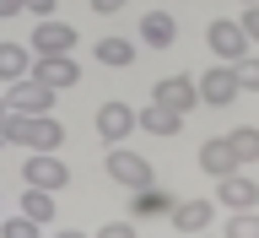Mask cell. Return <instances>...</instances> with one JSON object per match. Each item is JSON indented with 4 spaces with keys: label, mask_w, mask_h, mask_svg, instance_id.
Listing matches in <instances>:
<instances>
[{
    "label": "cell",
    "mask_w": 259,
    "mask_h": 238,
    "mask_svg": "<svg viewBox=\"0 0 259 238\" xmlns=\"http://www.w3.org/2000/svg\"><path fill=\"white\" fill-rule=\"evenodd\" d=\"M65 125L49 119V114H11L0 119V146H27V152H60Z\"/></svg>",
    "instance_id": "cell-1"
},
{
    "label": "cell",
    "mask_w": 259,
    "mask_h": 238,
    "mask_svg": "<svg viewBox=\"0 0 259 238\" xmlns=\"http://www.w3.org/2000/svg\"><path fill=\"white\" fill-rule=\"evenodd\" d=\"M103 168H108V179H113V184H124V190H146V184H151V162H146L141 152H130L124 141L108 152Z\"/></svg>",
    "instance_id": "cell-2"
},
{
    "label": "cell",
    "mask_w": 259,
    "mask_h": 238,
    "mask_svg": "<svg viewBox=\"0 0 259 238\" xmlns=\"http://www.w3.org/2000/svg\"><path fill=\"white\" fill-rule=\"evenodd\" d=\"M22 179H27L32 190H54V195H60L65 184H70V168L60 162V152H32L27 168H22Z\"/></svg>",
    "instance_id": "cell-3"
},
{
    "label": "cell",
    "mask_w": 259,
    "mask_h": 238,
    "mask_svg": "<svg viewBox=\"0 0 259 238\" xmlns=\"http://www.w3.org/2000/svg\"><path fill=\"white\" fill-rule=\"evenodd\" d=\"M27 76L32 81H44V87H76L81 81V65L70 60V54H32V65H27Z\"/></svg>",
    "instance_id": "cell-4"
},
{
    "label": "cell",
    "mask_w": 259,
    "mask_h": 238,
    "mask_svg": "<svg viewBox=\"0 0 259 238\" xmlns=\"http://www.w3.org/2000/svg\"><path fill=\"white\" fill-rule=\"evenodd\" d=\"M205 44H210V54H216L222 65H238L243 54H248V38H243V27H238V22H227V16H216V22L205 27Z\"/></svg>",
    "instance_id": "cell-5"
},
{
    "label": "cell",
    "mask_w": 259,
    "mask_h": 238,
    "mask_svg": "<svg viewBox=\"0 0 259 238\" xmlns=\"http://www.w3.org/2000/svg\"><path fill=\"white\" fill-rule=\"evenodd\" d=\"M216 206L222 211H248V206H259V179H248V174H222L216 179Z\"/></svg>",
    "instance_id": "cell-6"
},
{
    "label": "cell",
    "mask_w": 259,
    "mask_h": 238,
    "mask_svg": "<svg viewBox=\"0 0 259 238\" xmlns=\"http://www.w3.org/2000/svg\"><path fill=\"white\" fill-rule=\"evenodd\" d=\"M167 222L178 227V233H210V222H216V200H200V195H194V200H173V206H167Z\"/></svg>",
    "instance_id": "cell-7"
},
{
    "label": "cell",
    "mask_w": 259,
    "mask_h": 238,
    "mask_svg": "<svg viewBox=\"0 0 259 238\" xmlns=\"http://www.w3.org/2000/svg\"><path fill=\"white\" fill-rule=\"evenodd\" d=\"M49 103H54V87H44L32 76H16L11 92H6V109L11 114H49Z\"/></svg>",
    "instance_id": "cell-8"
},
{
    "label": "cell",
    "mask_w": 259,
    "mask_h": 238,
    "mask_svg": "<svg viewBox=\"0 0 259 238\" xmlns=\"http://www.w3.org/2000/svg\"><path fill=\"white\" fill-rule=\"evenodd\" d=\"M194 87H200V103H210V109H227V103L238 97V71H232V65H216V71H205Z\"/></svg>",
    "instance_id": "cell-9"
},
{
    "label": "cell",
    "mask_w": 259,
    "mask_h": 238,
    "mask_svg": "<svg viewBox=\"0 0 259 238\" xmlns=\"http://www.w3.org/2000/svg\"><path fill=\"white\" fill-rule=\"evenodd\" d=\"M27 49H32V54H70V49H76V27H70V22H54V16H44Z\"/></svg>",
    "instance_id": "cell-10"
},
{
    "label": "cell",
    "mask_w": 259,
    "mask_h": 238,
    "mask_svg": "<svg viewBox=\"0 0 259 238\" xmlns=\"http://www.w3.org/2000/svg\"><path fill=\"white\" fill-rule=\"evenodd\" d=\"M151 103H162V109H173V114H189L194 103H200V87H194L189 76H162Z\"/></svg>",
    "instance_id": "cell-11"
},
{
    "label": "cell",
    "mask_w": 259,
    "mask_h": 238,
    "mask_svg": "<svg viewBox=\"0 0 259 238\" xmlns=\"http://www.w3.org/2000/svg\"><path fill=\"white\" fill-rule=\"evenodd\" d=\"M130 130H135V109H130V103H103V109H97V135L108 146H119Z\"/></svg>",
    "instance_id": "cell-12"
},
{
    "label": "cell",
    "mask_w": 259,
    "mask_h": 238,
    "mask_svg": "<svg viewBox=\"0 0 259 238\" xmlns=\"http://www.w3.org/2000/svg\"><path fill=\"white\" fill-rule=\"evenodd\" d=\"M141 38H146V49H167V44L178 38L173 11H146V16H141Z\"/></svg>",
    "instance_id": "cell-13"
},
{
    "label": "cell",
    "mask_w": 259,
    "mask_h": 238,
    "mask_svg": "<svg viewBox=\"0 0 259 238\" xmlns=\"http://www.w3.org/2000/svg\"><path fill=\"white\" fill-rule=\"evenodd\" d=\"M200 168H205L210 179H222V174H232V168H238V157H232L227 135H216V141H205V146H200Z\"/></svg>",
    "instance_id": "cell-14"
},
{
    "label": "cell",
    "mask_w": 259,
    "mask_h": 238,
    "mask_svg": "<svg viewBox=\"0 0 259 238\" xmlns=\"http://www.w3.org/2000/svg\"><path fill=\"white\" fill-rule=\"evenodd\" d=\"M135 125H141V130H151V135H178V125H184V114L162 109V103H146V109L135 114Z\"/></svg>",
    "instance_id": "cell-15"
},
{
    "label": "cell",
    "mask_w": 259,
    "mask_h": 238,
    "mask_svg": "<svg viewBox=\"0 0 259 238\" xmlns=\"http://www.w3.org/2000/svg\"><path fill=\"white\" fill-rule=\"evenodd\" d=\"M167 206H173V195H162L157 184H146V190H135V200H130V211H135V217H167Z\"/></svg>",
    "instance_id": "cell-16"
},
{
    "label": "cell",
    "mask_w": 259,
    "mask_h": 238,
    "mask_svg": "<svg viewBox=\"0 0 259 238\" xmlns=\"http://www.w3.org/2000/svg\"><path fill=\"white\" fill-rule=\"evenodd\" d=\"M97 65H113V71H124L130 60H135V44H130V38H97Z\"/></svg>",
    "instance_id": "cell-17"
},
{
    "label": "cell",
    "mask_w": 259,
    "mask_h": 238,
    "mask_svg": "<svg viewBox=\"0 0 259 238\" xmlns=\"http://www.w3.org/2000/svg\"><path fill=\"white\" fill-rule=\"evenodd\" d=\"M27 65H32V49L27 44H0V81L27 76Z\"/></svg>",
    "instance_id": "cell-18"
},
{
    "label": "cell",
    "mask_w": 259,
    "mask_h": 238,
    "mask_svg": "<svg viewBox=\"0 0 259 238\" xmlns=\"http://www.w3.org/2000/svg\"><path fill=\"white\" fill-rule=\"evenodd\" d=\"M22 217H32V222L44 227V222H54V190H22Z\"/></svg>",
    "instance_id": "cell-19"
},
{
    "label": "cell",
    "mask_w": 259,
    "mask_h": 238,
    "mask_svg": "<svg viewBox=\"0 0 259 238\" xmlns=\"http://www.w3.org/2000/svg\"><path fill=\"white\" fill-rule=\"evenodd\" d=\"M227 146H232L238 168H243V162H259V130H254V125H238L232 135H227Z\"/></svg>",
    "instance_id": "cell-20"
},
{
    "label": "cell",
    "mask_w": 259,
    "mask_h": 238,
    "mask_svg": "<svg viewBox=\"0 0 259 238\" xmlns=\"http://www.w3.org/2000/svg\"><path fill=\"white\" fill-rule=\"evenodd\" d=\"M222 238H259V211H227V233Z\"/></svg>",
    "instance_id": "cell-21"
},
{
    "label": "cell",
    "mask_w": 259,
    "mask_h": 238,
    "mask_svg": "<svg viewBox=\"0 0 259 238\" xmlns=\"http://www.w3.org/2000/svg\"><path fill=\"white\" fill-rule=\"evenodd\" d=\"M0 238H44V227L32 222V217H22V211H16V217H6V222H0Z\"/></svg>",
    "instance_id": "cell-22"
},
{
    "label": "cell",
    "mask_w": 259,
    "mask_h": 238,
    "mask_svg": "<svg viewBox=\"0 0 259 238\" xmlns=\"http://www.w3.org/2000/svg\"><path fill=\"white\" fill-rule=\"evenodd\" d=\"M232 71H238V92H259V60L254 54H243Z\"/></svg>",
    "instance_id": "cell-23"
},
{
    "label": "cell",
    "mask_w": 259,
    "mask_h": 238,
    "mask_svg": "<svg viewBox=\"0 0 259 238\" xmlns=\"http://www.w3.org/2000/svg\"><path fill=\"white\" fill-rule=\"evenodd\" d=\"M243 38H248V44H259V6H248V11H243Z\"/></svg>",
    "instance_id": "cell-24"
},
{
    "label": "cell",
    "mask_w": 259,
    "mask_h": 238,
    "mask_svg": "<svg viewBox=\"0 0 259 238\" xmlns=\"http://www.w3.org/2000/svg\"><path fill=\"white\" fill-rule=\"evenodd\" d=\"M97 238H135V222H103Z\"/></svg>",
    "instance_id": "cell-25"
},
{
    "label": "cell",
    "mask_w": 259,
    "mask_h": 238,
    "mask_svg": "<svg viewBox=\"0 0 259 238\" xmlns=\"http://www.w3.org/2000/svg\"><path fill=\"white\" fill-rule=\"evenodd\" d=\"M124 6H130V0H92L97 16H113V11H124Z\"/></svg>",
    "instance_id": "cell-26"
},
{
    "label": "cell",
    "mask_w": 259,
    "mask_h": 238,
    "mask_svg": "<svg viewBox=\"0 0 259 238\" xmlns=\"http://www.w3.org/2000/svg\"><path fill=\"white\" fill-rule=\"evenodd\" d=\"M22 11H38V16H54V0H22Z\"/></svg>",
    "instance_id": "cell-27"
},
{
    "label": "cell",
    "mask_w": 259,
    "mask_h": 238,
    "mask_svg": "<svg viewBox=\"0 0 259 238\" xmlns=\"http://www.w3.org/2000/svg\"><path fill=\"white\" fill-rule=\"evenodd\" d=\"M22 11V0H0V16H16Z\"/></svg>",
    "instance_id": "cell-28"
},
{
    "label": "cell",
    "mask_w": 259,
    "mask_h": 238,
    "mask_svg": "<svg viewBox=\"0 0 259 238\" xmlns=\"http://www.w3.org/2000/svg\"><path fill=\"white\" fill-rule=\"evenodd\" d=\"M54 238H87V233H81V227H60Z\"/></svg>",
    "instance_id": "cell-29"
},
{
    "label": "cell",
    "mask_w": 259,
    "mask_h": 238,
    "mask_svg": "<svg viewBox=\"0 0 259 238\" xmlns=\"http://www.w3.org/2000/svg\"><path fill=\"white\" fill-rule=\"evenodd\" d=\"M0 119H6V97H0Z\"/></svg>",
    "instance_id": "cell-30"
},
{
    "label": "cell",
    "mask_w": 259,
    "mask_h": 238,
    "mask_svg": "<svg viewBox=\"0 0 259 238\" xmlns=\"http://www.w3.org/2000/svg\"><path fill=\"white\" fill-rule=\"evenodd\" d=\"M243 6H259V0H243Z\"/></svg>",
    "instance_id": "cell-31"
},
{
    "label": "cell",
    "mask_w": 259,
    "mask_h": 238,
    "mask_svg": "<svg viewBox=\"0 0 259 238\" xmlns=\"http://www.w3.org/2000/svg\"><path fill=\"white\" fill-rule=\"evenodd\" d=\"M194 238H210V233H194Z\"/></svg>",
    "instance_id": "cell-32"
}]
</instances>
